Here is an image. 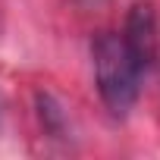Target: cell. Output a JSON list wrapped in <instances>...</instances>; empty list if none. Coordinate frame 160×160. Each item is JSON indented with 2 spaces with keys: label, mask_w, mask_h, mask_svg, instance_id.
Wrapping results in <instances>:
<instances>
[{
  "label": "cell",
  "mask_w": 160,
  "mask_h": 160,
  "mask_svg": "<svg viewBox=\"0 0 160 160\" xmlns=\"http://www.w3.org/2000/svg\"><path fill=\"white\" fill-rule=\"evenodd\" d=\"M91 60H94V82H98L101 101L113 116H126L138 101L141 69L132 60L122 35L101 32L91 41Z\"/></svg>",
  "instance_id": "cell-1"
},
{
  "label": "cell",
  "mask_w": 160,
  "mask_h": 160,
  "mask_svg": "<svg viewBox=\"0 0 160 160\" xmlns=\"http://www.w3.org/2000/svg\"><path fill=\"white\" fill-rule=\"evenodd\" d=\"M122 41H126L132 60L138 63L141 75H148V72L160 63V22H157V10H154V3L138 0V3L129 10Z\"/></svg>",
  "instance_id": "cell-2"
}]
</instances>
